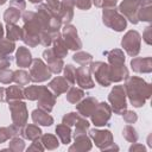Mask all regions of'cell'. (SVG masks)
<instances>
[{"mask_svg": "<svg viewBox=\"0 0 152 152\" xmlns=\"http://www.w3.org/2000/svg\"><path fill=\"white\" fill-rule=\"evenodd\" d=\"M124 88L131 104L135 108L142 107L152 95V86L139 76H128Z\"/></svg>", "mask_w": 152, "mask_h": 152, "instance_id": "6da1fadb", "label": "cell"}, {"mask_svg": "<svg viewBox=\"0 0 152 152\" xmlns=\"http://www.w3.org/2000/svg\"><path fill=\"white\" fill-rule=\"evenodd\" d=\"M23 38L21 40L30 48H36L39 44V34L44 31L43 24L34 11H24L23 15Z\"/></svg>", "mask_w": 152, "mask_h": 152, "instance_id": "7a4b0ae2", "label": "cell"}, {"mask_svg": "<svg viewBox=\"0 0 152 152\" xmlns=\"http://www.w3.org/2000/svg\"><path fill=\"white\" fill-rule=\"evenodd\" d=\"M37 14L43 24V27L45 31L50 32V33H55L58 32L62 27V20L59 18V14L53 12L46 4H38L37 8Z\"/></svg>", "mask_w": 152, "mask_h": 152, "instance_id": "3957f363", "label": "cell"}, {"mask_svg": "<svg viewBox=\"0 0 152 152\" xmlns=\"http://www.w3.org/2000/svg\"><path fill=\"white\" fill-rule=\"evenodd\" d=\"M102 23L115 32H122L127 27L126 18L115 7L102 10Z\"/></svg>", "mask_w": 152, "mask_h": 152, "instance_id": "277c9868", "label": "cell"}, {"mask_svg": "<svg viewBox=\"0 0 152 152\" xmlns=\"http://www.w3.org/2000/svg\"><path fill=\"white\" fill-rule=\"evenodd\" d=\"M126 91L124 86H114L108 94V102L114 114L121 115L127 109Z\"/></svg>", "mask_w": 152, "mask_h": 152, "instance_id": "5b68a950", "label": "cell"}, {"mask_svg": "<svg viewBox=\"0 0 152 152\" xmlns=\"http://www.w3.org/2000/svg\"><path fill=\"white\" fill-rule=\"evenodd\" d=\"M121 46L124 48L125 52L129 57H135L140 52V46H141V36L138 31L135 30H129L127 31L122 39H121Z\"/></svg>", "mask_w": 152, "mask_h": 152, "instance_id": "8992f818", "label": "cell"}, {"mask_svg": "<svg viewBox=\"0 0 152 152\" xmlns=\"http://www.w3.org/2000/svg\"><path fill=\"white\" fill-rule=\"evenodd\" d=\"M30 78L31 82L34 83H42L48 80H50L52 72L50 71L49 66L42 58H33L32 63L30 65Z\"/></svg>", "mask_w": 152, "mask_h": 152, "instance_id": "52a82bcc", "label": "cell"}, {"mask_svg": "<svg viewBox=\"0 0 152 152\" xmlns=\"http://www.w3.org/2000/svg\"><path fill=\"white\" fill-rule=\"evenodd\" d=\"M8 109L11 113V119L12 124L24 127L27 122L28 119V110L27 106L23 100H17V101H10L8 102Z\"/></svg>", "mask_w": 152, "mask_h": 152, "instance_id": "ba28073f", "label": "cell"}, {"mask_svg": "<svg viewBox=\"0 0 152 152\" xmlns=\"http://www.w3.org/2000/svg\"><path fill=\"white\" fill-rule=\"evenodd\" d=\"M89 65H90L91 75L95 77V81L100 86L106 88V87H109L112 84L110 75H109V64L108 63L96 61V62H91Z\"/></svg>", "mask_w": 152, "mask_h": 152, "instance_id": "9c48e42d", "label": "cell"}, {"mask_svg": "<svg viewBox=\"0 0 152 152\" xmlns=\"http://www.w3.org/2000/svg\"><path fill=\"white\" fill-rule=\"evenodd\" d=\"M61 33H62V37H63L69 50L78 51L82 49V40L78 37V32H77V28L75 25L65 24Z\"/></svg>", "mask_w": 152, "mask_h": 152, "instance_id": "30bf717a", "label": "cell"}, {"mask_svg": "<svg viewBox=\"0 0 152 152\" xmlns=\"http://www.w3.org/2000/svg\"><path fill=\"white\" fill-rule=\"evenodd\" d=\"M112 108L107 102H99L96 108L94 109V112L90 115L91 122L96 126V127H101V126H106L108 125V121L112 118Z\"/></svg>", "mask_w": 152, "mask_h": 152, "instance_id": "8fae6325", "label": "cell"}, {"mask_svg": "<svg viewBox=\"0 0 152 152\" xmlns=\"http://www.w3.org/2000/svg\"><path fill=\"white\" fill-rule=\"evenodd\" d=\"M141 0H122L121 4L119 5L118 11L133 25H137L139 23L138 20V8L140 5Z\"/></svg>", "mask_w": 152, "mask_h": 152, "instance_id": "7c38bea8", "label": "cell"}, {"mask_svg": "<svg viewBox=\"0 0 152 152\" xmlns=\"http://www.w3.org/2000/svg\"><path fill=\"white\" fill-rule=\"evenodd\" d=\"M89 137L95 142V145L103 151L107 146H109L113 141V133L109 129H97V128H91L89 129Z\"/></svg>", "mask_w": 152, "mask_h": 152, "instance_id": "4fadbf2b", "label": "cell"}, {"mask_svg": "<svg viewBox=\"0 0 152 152\" xmlns=\"http://www.w3.org/2000/svg\"><path fill=\"white\" fill-rule=\"evenodd\" d=\"M74 144L69 147V152H86L90 151L93 142L87 132H74Z\"/></svg>", "mask_w": 152, "mask_h": 152, "instance_id": "5bb4252c", "label": "cell"}, {"mask_svg": "<svg viewBox=\"0 0 152 152\" xmlns=\"http://www.w3.org/2000/svg\"><path fill=\"white\" fill-rule=\"evenodd\" d=\"M76 82L77 86L82 89H93L95 87V82L91 77L90 65H81L76 69Z\"/></svg>", "mask_w": 152, "mask_h": 152, "instance_id": "9a60e30c", "label": "cell"}, {"mask_svg": "<svg viewBox=\"0 0 152 152\" xmlns=\"http://www.w3.org/2000/svg\"><path fill=\"white\" fill-rule=\"evenodd\" d=\"M56 99L57 97L55 96V94L46 86H43L40 95L37 99V106H38V108L50 113L53 109V106L56 104Z\"/></svg>", "mask_w": 152, "mask_h": 152, "instance_id": "2e32d148", "label": "cell"}, {"mask_svg": "<svg viewBox=\"0 0 152 152\" xmlns=\"http://www.w3.org/2000/svg\"><path fill=\"white\" fill-rule=\"evenodd\" d=\"M43 58L44 61L46 62V65L49 66L50 71L52 74H56L58 75L61 71H63V66H64V62H63V58H59L57 57L52 49H45L43 51Z\"/></svg>", "mask_w": 152, "mask_h": 152, "instance_id": "e0dca14e", "label": "cell"}, {"mask_svg": "<svg viewBox=\"0 0 152 152\" xmlns=\"http://www.w3.org/2000/svg\"><path fill=\"white\" fill-rule=\"evenodd\" d=\"M99 101L96 97L94 96H88V97H83L78 103H76V110L80 115L88 118L91 115V113L94 112V109L96 108Z\"/></svg>", "mask_w": 152, "mask_h": 152, "instance_id": "ac0fdd59", "label": "cell"}, {"mask_svg": "<svg viewBox=\"0 0 152 152\" xmlns=\"http://www.w3.org/2000/svg\"><path fill=\"white\" fill-rule=\"evenodd\" d=\"M131 68L138 74H150L152 71V57H134L131 61Z\"/></svg>", "mask_w": 152, "mask_h": 152, "instance_id": "d6986e66", "label": "cell"}, {"mask_svg": "<svg viewBox=\"0 0 152 152\" xmlns=\"http://www.w3.org/2000/svg\"><path fill=\"white\" fill-rule=\"evenodd\" d=\"M51 45H52V51H53V53L57 57H59V58L66 57L69 49H68V46H66V44H65V42H64L63 37H62V33L59 31L55 32L52 34V43H51Z\"/></svg>", "mask_w": 152, "mask_h": 152, "instance_id": "ffe728a7", "label": "cell"}, {"mask_svg": "<svg viewBox=\"0 0 152 152\" xmlns=\"http://www.w3.org/2000/svg\"><path fill=\"white\" fill-rule=\"evenodd\" d=\"M69 87H70V83L64 78V76H56L48 83V88L55 94L56 97L66 93Z\"/></svg>", "mask_w": 152, "mask_h": 152, "instance_id": "44dd1931", "label": "cell"}, {"mask_svg": "<svg viewBox=\"0 0 152 152\" xmlns=\"http://www.w3.org/2000/svg\"><path fill=\"white\" fill-rule=\"evenodd\" d=\"M74 0H61V7H59V18L62 20V24H70L74 18Z\"/></svg>", "mask_w": 152, "mask_h": 152, "instance_id": "7402d4cb", "label": "cell"}, {"mask_svg": "<svg viewBox=\"0 0 152 152\" xmlns=\"http://www.w3.org/2000/svg\"><path fill=\"white\" fill-rule=\"evenodd\" d=\"M32 53L26 46H19L15 51V63L19 68H28L32 63Z\"/></svg>", "mask_w": 152, "mask_h": 152, "instance_id": "603a6c76", "label": "cell"}, {"mask_svg": "<svg viewBox=\"0 0 152 152\" xmlns=\"http://www.w3.org/2000/svg\"><path fill=\"white\" fill-rule=\"evenodd\" d=\"M32 121L38 126H51L53 124V118L45 110L40 108H36L31 113Z\"/></svg>", "mask_w": 152, "mask_h": 152, "instance_id": "cb8c5ba5", "label": "cell"}, {"mask_svg": "<svg viewBox=\"0 0 152 152\" xmlns=\"http://www.w3.org/2000/svg\"><path fill=\"white\" fill-rule=\"evenodd\" d=\"M109 75L112 83H118L126 80L129 76V71L125 64L121 65H109Z\"/></svg>", "mask_w": 152, "mask_h": 152, "instance_id": "d4e9b609", "label": "cell"}, {"mask_svg": "<svg viewBox=\"0 0 152 152\" xmlns=\"http://www.w3.org/2000/svg\"><path fill=\"white\" fill-rule=\"evenodd\" d=\"M138 20L139 21H152V0H141L138 8Z\"/></svg>", "mask_w": 152, "mask_h": 152, "instance_id": "484cf974", "label": "cell"}, {"mask_svg": "<svg viewBox=\"0 0 152 152\" xmlns=\"http://www.w3.org/2000/svg\"><path fill=\"white\" fill-rule=\"evenodd\" d=\"M43 134L40 127L36 124H30V125H25L23 127V131H21V137L24 139H27L30 141H33L38 138H40V135Z\"/></svg>", "mask_w": 152, "mask_h": 152, "instance_id": "4316f807", "label": "cell"}, {"mask_svg": "<svg viewBox=\"0 0 152 152\" xmlns=\"http://www.w3.org/2000/svg\"><path fill=\"white\" fill-rule=\"evenodd\" d=\"M56 135L58 137L59 141L63 145H68L71 142V137H72V132H71V127L65 125V124H59L56 126L55 128Z\"/></svg>", "mask_w": 152, "mask_h": 152, "instance_id": "83f0119b", "label": "cell"}, {"mask_svg": "<svg viewBox=\"0 0 152 152\" xmlns=\"http://www.w3.org/2000/svg\"><path fill=\"white\" fill-rule=\"evenodd\" d=\"M104 53L107 56L109 65H121V64H125L126 57H125V53H124V51L121 49H112L110 51H107Z\"/></svg>", "mask_w": 152, "mask_h": 152, "instance_id": "f1b7e54d", "label": "cell"}, {"mask_svg": "<svg viewBox=\"0 0 152 152\" xmlns=\"http://www.w3.org/2000/svg\"><path fill=\"white\" fill-rule=\"evenodd\" d=\"M84 90L82 88H77V87H69V89L66 90V101L72 103V104H76L78 103L83 97H84Z\"/></svg>", "mask_w": 152, "mask_h": 152, "instance_id": "f546056e", "label": "cell"}, {"mask_svg": "<svg viewBox=\"0 0 152 152\" xmlns=\"http://www.w3.org/2000/svg\"><path fill=\"white\" fill-rule=\"evenodd\" d=\"M39 139H40V141H42V144H43L45 150L52 151V150L58 148V146H59V140H58L57 135H53V134H50V133H45V134H42Z\"/></svg>", "mask_w": 152, "mask_h": 152, "instance_id": "4dcf8cb0", "label": "cell"}, {"mask_svg": "<svg viewBox=\"0 0 152 152\" xmlns=\"http://www.w3.org/2000/svg\"><path fill=\"white\" fill-rule=\"evenodd\" d=\"M23 99H24V89L20 86L15 84L6 88V102L23 100Z\"/></svg>", "mask_w": 152, "mask_h": 152, "instance_id": "1f68e13d", "label": "cell"}, {"mask_svg": "<svg viewBox=\"0 0 152 152\" xmlns=\"http://www.w3.org/2000/svg\"><path fill=\"white\" fill-rule=\"evenodd\" d=\"M21 18V11L15 7L8 6L4 12V20L6 24H15Z\"/></svg>", "mask_w": 152, "mask_h": 152, "instance_id": "d6a6232c", "label": "cell"}, {"mask_svg": "<svg viewBox=\"0 0 152 152\" xmlns=\"http://www.w3.org/2000/svg\"><path fill=\"white\" fill-rule=\"evenodd\" d=\"M6 37L10 40H20L23 38V27L17 24H6Z\"/></svg>", "mask_w": 152, "mask_h": 152, "instance_id": "836d02e7", "label": "cell"}, {"mask_svg": "<svg viewBox=\"0 0 152 152\" xmlns=\"http://www.w3.org/2000/svg\"><path fill=\"white\" fill-rule=\"evenodd\" d=\"M13 82H15L18 86H27L31 82L30 74L24 69H17L13 71Z\"/></svg>", "mask_w": 152, "mask_h": 152, "instance_id": "e575fe53", "label": "cell"}, {"mask_svg": "<svg viewBox=\"0 0 152 152\" xmlns=\"http://www.w3.org/2000/svg\"><path fill=\"white\" fill-rule=\"evenodd\" d=\"M43 86H27L24 88V99L28 101H37L40 95Z\"/></svg>", "mask_w": 152, "mask_h": 152, "instance_id": "d590c367", "label": "cell"}, {"mask_svg": "<svg viewBox=\"0 0 152 152\" xmlns=\"http://www.w3.org/2000/svg\"><path fill=\"white\" fill-rule=\"evenodd\" d=\"M72 61L76 62L77 64L80 65H88L93 62V56L89 53V52H86V51H77L74 53L72 56Z\"/></svg>", "mask_w": 152, "mask_h": 152, "instance_id": "8d00e7d4", "label": "cell"}, {"mask_svg": "<svg viewBox=\"0 0 152 152\" xmlns=\"http://www.w3.org/2000/svg\"><path fill=\"white\" fill-rule=\"evenodd\" d=\"M8 148L12 152H21L25 150V141L20 135L12 137L8 142Z\"/></svg>", "mask_w": 152, "mask_h": 152, "instance_id": "74e56055", "label": "cell"}, {"mask_svg": "<svg viewBox=\"0 0 152 152\" xmlns=\"http://www.w3.org/2000/svg\"><path fill=\"white\" fill-rule=\"evenodd\" d=\"M122 137L128 141V142H135L139 139V134L138 131L132 126V125H127L124 127L122 129Z\"/></svg>", "mask_w": 152, "mask_h": 152, "instance_id": "f35d334b", "label": "cell"}, {"mask_svg": "<svg viewBox=\"0 0 152 152\" xmlns=\"http://www.w3.org/2000/svg\"><path fill=\"white\" fill-rule=\"evenodd\" d=\"M15 43L8 38L0 39V55H11L15 50Z\"/></svg>", "mask_w": 152, "mask_h": 152, "instance_id": "ab89813d", "label": "cell"}, {"mask_svg": "<svg viewBox=\"0 0 152 152\" xmlns=\"http://www.w3.org/2000/svg\"><path fill=\"white\" fill-rule=\"evenodd\" d=\"M64 78L70 83V86L76 83V68L72 64H66L63 66Z\"/></svg>", "mask_w": 152, "mask_h": 152, "instance_id": "60d3db41", "label": "cell"}, {"mask_svg": "<svg viewBox=\"0 0 152 152\" xmlns=\"http://www.w3.org/2000/svg\"><path fill=\"white\" fill-rule=\"evenodd\" d=\"M74 126H75V132H87L89 129V127H90V124L84 116L78 115V118H77V120H76Z\"/></svg>", "mask_w": 152, "mask_h": 152, "instance_id": "b9f144b4", "label": "cell"}, {"mask_svg": "<svg viewBox=\"0 0 152 152\" xmlns=\"http://www.w3.org/2000/svg\"><path fill=\"white\" fill-rule=\"evenodd\" d=\"M12 82H13V70H11L8 68L0 70V83L10 84Z\"/></svg>", "mask_w": 152, "mask_h": 152, "instance_id": "7bdbcfd3", "label": "cell"}, {"mask_svg": "<svg viewBox=\"0 0 152 152\" xmlns=\"http://www.w3.org/2000/svg\"><path fill=\"white\" fill-rule=\"evenodd\" d=\"M52 34L53 33H50L48 31H42L40 34H39V44L45 46V48H49L52 43Z\"/></svg>", "mask_w": 152, "mask_h": 152, "instance_id": "ee69618b", "label": "cell"}, {"mask_svg": "<svg viewBox=\"0 0 152 152\" xmlns=\"http://www.w3.org/2000/svg\"><path fill=\"white\" fill-rule=\"evenodd\" d=\"M78 115H80V114H78L77 112H70V113H66V114H64L63 118H62V124H65V125H68V126L71 127V126L75 125V122H76Z\"/></svg>", "mask_w": 152, "mask_h": 152, "instance_id": "f6af8a7d", "label": "cell"}, {"mask_svg": "<svg viewBox=\"0 0 152 152\" xmlns=\"http://www.w3.org/2000/svg\"><path fill=\"white\" fill-rule=\"evenodd\" d=\"M121 115H122V118H124V121H125L126 124H128V125L135 124L137 120H138V114H137L135 112H133V110L126 109Z\"/></svg>", "mask_w": 152, "mask_h": 152, "instance_id": "bcb514c9", "label": "cell"}, {"mask_svg": "<svg viewBox=\"0 0 152 152\" xmlns=\"http://www.w3.org/2000/svg\"><path fill=\"white\" fill-rule=\"evenodd\" d=\"M12 137H13V134H12L10 126L8 127H0V144L10 140Z\"/></svg>", "mask_w": 152, "mask_h": 152, "instance_id": "7dc6e473", "label": "cell"}, {"mask_svg": "<svg viewBox=\"0 0 152 152\" xmlns=\"http://www.w3.org/2000/svg\"><path fill=\"white\" fill-rule=\"evenodd\" d=\"M13 57H11V55H0V70L7 69L11 63H12Z\"/></svg>", "mask_w": 152, "mask_h": 152, "instance_id": "c3c4849f", "label": "cell"}, {"mask_svg": "<svg viewBox=\"0 0 152 152\" xmlns=\"http://www.w3.org/2000/svg\"><path fill=\"white\" fill-rule=\"evenodd\" d=\"M74 4L78 10H82V11H88L93 5L91 0H74Z\"/></svg>", "mask_w": 152, "mask_h": 152, "instance_id": "681fc988", "label": "cell"}, {"mask_svg": "<svg viewBox=\"0 0 152 152\" xmlns=\"http://www.w3.org/2000/svg\"><path fill=\"white\" fill-rule=\"evenodd\" d=\"M142 39L144 42L147 44V45H151L152 44V26L148 25L145 27L144 32H142Z\"/></svg>", "mask_w": 152, "mask_h": 152, "instance_id": "f907efd6", "label": "cell"}, {"mask_svg": "<svg viewBox=\"0 0 152 152\" xmlns=\"http://www.w3.org/2000/svg\"><path fill=\"white\" fill-rule=\"evenodd\" d=\"M45 148H44V146H43V144H42V141H40V139L38 138V139H36V140H33L32 142H31V145L27 147V151H39V152H43Z\"/></svg>", "mask_w": 152, "mask_h": 152, "instance_id": "816d5d0a", "label": "cell"}, {"mask_svg": "<svg viewBox=\"0 0 152 152\" xmlns=\"http://www.w3.org/2000/svg\"><path fill=\"white\" fill-rule=\"evenodd\" d=\"M10 6L15 7L19 11H24L26 8V1L25 0H10Z\"/></svg>", "mask_w": 152, "mask_h": 152, "instance_id": "f5cc1de1", "label": "cell"}, {"mask_svg": "<svg viewBox=\"0 0 152 152\" xmlns=\"http://www.w3.org/2000/svg\"><path fill=\"white\" fill-rule=\"evenodd\" d=\"M53 12L58 13L59 12V7H61V0H46L45 2Z\"/></svg>", "mask_w": 152, "mask_h": 152, "instance_id": "db71d44e", "label": "cell"}, {"mask_svg": "<svg viewBox=\"0 0 152 152\" xmlns=\"http://www.w3.org/2000/svg\"><path fill=\"white\" fill-rule=\"evenodd\" d=\"M146 151V147L142 145V144H139V142H132V145L129 146V152H145Z\"/></svg>", "mask_w": 152, "mask_h": 152, "instance_id": "11a10c76", "label": "cell"}, {"mask_svg": "<svg viewBox=\"0 0 152 152\" xmlns=\"http://www.w3.org/2000/svg\"><path fill=\"white\" fill-rule=\"evenodd\" d=\"M116 4H118V0H103L102 8H112V7H115Z\"/></svg>", "mask_w": 152, "mask_h": 152, "instance_id": "9f6ffc18", "label": "cell"}, {"mask_svg": "<svg viewBox=\"0 0 152 152\" xmlns=\"http://www.w3.org/2000/svg\"><path fill=\"white\" fill-rule=\"evenodd\" d=\"M0 102H6V88L0 87Z\"/></svg>", "mask_w": 152, "mask_h": 152, "instance_id": "6f0895ef", "label": "cell"}, {"mask_svg": "<svg viewBox=\"0 0 152 152\" xmlns=\"http://www.w3.org/2000/svg\"><path fill=\"white\" fill-rule=\"evenodd\" d=\"M103 151H119V146L118 145H115L114 142H112L109 146H107Z\"/></svg>", "mask_w": 152, "mask_h": 152, "instance_id": "680465c9", "label": "cell"}, {"mask_svg": "<svg viewBox=\"0 0 152 152\" xmlns=\"http://www.w3.org/2000/svg\"><path fill=\"white\" fill-rule=\"evenodd\" d=\"M102 1L103 0H91V4H94L95 7H102Z\"/></svg>", "mask_w": 152, "mask_h": 152, "instance_id": "91938a15", "label": "cell"}, {"mask_svg": "<svg viewBox=\"0 0 152 152\" xmlns=\"http://www.w3.org/2000/svg\"><path fill=\"white\" fill-rule=\"evenodd\" d=\"M4 34H5V31H4V26H2V24L0 23V39H2V38H4Z\"/></svg>", "mask_w": 152, "mask_h": 152, "instance_id": "94428289", "label": "cell"}, {"mask_svg": "<svg viewBox=\"0 0 152 152\" xmlns=\"http://www.w3.org/2000/svg\"><path fill=\"white\" fill-rule=\"evenodd\" d=\"M43 0H28V2H31V4H34V5H38V4H40Z\"/></svg>", "mask_w": 152, "mask_h": 152, "instance_id": "6125c7cd", "label": "cell"}, {"mask_svg": "<svg viewBox=\"0 0 152 152\" xmlns=\"http://www.w3.org/2000/svg\"><path fill=\"white\" fill-rule=\"evenodd\" d=\"M7 2V0H0V6H2L4 4H6Z\"/></svg>", "mask_w": 152, "mask_h": 152, "instance_id": "be15d7a7", "label": "cell"}]
</instances>
